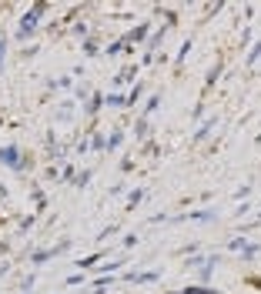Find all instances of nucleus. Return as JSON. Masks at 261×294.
<instances>
[{
  "instance_id": "nucleus-1",
  "label": "nucleus",
  "mask_w": 261,
  "mask_h": 294,
  "mask_svg": "<svg viewBox=\"0 0 261 294\" xmlns=\"http://www.w3.org/2000/svg\"><path fill=\"white\" fill-rule=\"evenodd\" d=\"M40 10H44V3H37V7H30V14L20 20V27H17V37L24 40V37H30L34 34V27H37V17H40Z\"/></svg>"
},
{
  "instance_id": "nucleus-2",
  "label": "nucleus",
  "mask_w": 261,
  "mask_h": 294,
  "mask_svg": "<svg viewBox=\"0 0 261 294\" xmlns=\"http://www.w3.org/2000/svg\"><path fill=\"white\" fill-rule=\"evenodd\" d=\"M0 161H3V164H10V167H20V161H17V147H0Z\"/></svg>"
},
{
  "instance_id": "nucleus-3",
  "label": "nucleus",
  "mask_w": 261,
  "mask_h": 294,
  "mask_svg": "<svg viewBox=\"0 0 261 294\" xmlns=\"http://www.w3.org/2000/svg\"><path fill=\"white\" fill-rule=\"evenodd\" d=\"M214 264H218L214 257H208V261H201V281H208V277L214 274Z\"/></svg>"
},
{
  "instance_id": "nucleus-4",
  "label": "nucleus",
  "mask_w": 261,
  "mask_h": 294,
  "mask_svg": "<svg viewBox=\"0 0 261 294\" xmlns=\"http://www.w3.org/2000/svg\"><path fill=\"white\" fill-rule=\"evenodd\" d=\"M107 104H111V107H124V104H128V97H121V94H111V97H107Z\"/></svg>"
},
{
  "instance_id": "nucleus-5",
  "label": "nucleus",
  "mask_w": 261,
  "mask_h": 294,
  "mask_svg": "<svg viewBox=\"0 0 261 294\" xmlns=\"http://www.w3.org/2000/svg\"><path fill=\"white\" fill-rule=\"evenodd\" d=\"M148 34V24H141V27H134V30H130V37L128 40H141V37Z\"/></svg>"
},
{
  "instance_id": "nucleus-6",
  "label": "nucleus",
  "mask_w": 261,
  "mask_h": 294,
  "mask_svg": "<svg viewBox=\"0 0 261 294\" xmlns=\"http://www.w3.org/2000/svg\"><path fill=\"white\" fill-rule=\"evenodd\" d=\"M228 247H231V251H244V247H248V244H244L241 238H231V241H228Z\"/></svg>"
},
{
  "instance_id": "nucleus-7",
  "label": "nucleus",
  "mask_w": 261,
  "mask_h": 294,
  "mask_svg": "<svg viewBox=\"0 0 261 294\" xmlns=\"http://www.w3.org/2000/svg\"><path fill=\"white\" fill-rule=\"evenodd\" d=\"M181 294H218V291H211V288H208V291L205 288H187V291H181Z\"/></svg>"
},
{
  "instance_id": "nucleus-8",
  "label": "nucleus",
  "mask_w": 261,
  "mask_h": 294,
  "mask_svg": "<svg viewBox=\"0 0 261 294\" xmlns=\"http://www.w3.org/2000/svg\"><path fill=\"white\" fill-rule=\"evenodd\" d=\"M137 97H141V87H134V91L128 94V107H130V104H134V100H137Z\"/></svg>"
},
{
  "instance_id": "nucleus-9",
  "label": "nucleus",
  "mask_w": 261,
  "mask_h": 294,
  "mask_svg": "<svg viewBox=\"0 0 261 294\" xmlns=\"http://www.w3.org/2000/svg\"><path fill=\"white\" fill-rule=\"evenodd\" d=\"M258 57H261V47H255V54L248 57V60H251V64H255V60H258Z\"/></svg>"
},
{
  "instance_id": "nucleus-10",
  "label": "nucleus",
  "mask_w": 261,
  "mask_h": 294,
  "mask_svg": "<svg viewBox=\"0 0 261 294\" xmlns=\"http://www.w3.org/2000/svg\"><path fill=\"white\" fill-rule=\"evenodd\" d=\"M0 64H3V40H0Z\"/></svg>"
}]
</instances>
